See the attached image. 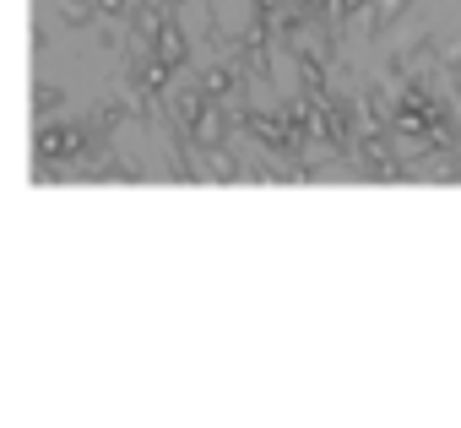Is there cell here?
I'll list each match as a JSON object with an SVG mask.
<instances>
[{"label": "cell", "mask_w": 461, "mask_h": 428, "mask_svg": "<svg viewBox=\"0 0 461 428\" xmlns=\"http://www.w3.org/2000/svg\"><path fill=\"white\" fill-rule=\"evenodd\" d=\"M44 6H50V12H55V22H60V28H71V33H93V28L104 22L98 0H44Z\"/></svg>", "instance_id": "cell-2"}, {"label": "cell", "mask_w": 461, "mask_h": 428, "mask_svg": "<svg viewBox=\"0 0 461 428\" xmlns=\"http://www.w3.org/2000/svg\"><path fill=\"white\" fill-rule=\"evenodd\" d=\"M439 76H461V33L439 39Z\"/></svg>", "instance_id": "cell-5"}, {"label": "cell", "mask_w": 461, "mask_h": 428, "mask_svg": "<svg viewBox=\"0 0 461 428\" xmlns=\"http://www.w3.org/2000/svg\"><path fill=\"white\" fill-rule=\"evenodd\" d=\"M152 60H158L168 76H179V71L190 66V33L179 28V12H168V17H163V28H158V44H152Z\"/></svg>", "instance_id": "cell-1"}, {"label": "cell", "mask_w": 461, "mask_h": 428, "mask_svg": "<svg viewBox=\"0 0 461 428\" xmlns=\"http://www.w3.org/2000/svg\"><path fill=\"white\" fill-rule=\"evenodd\" d=\"M66 109H71V93H66L60 82H50V76H44V82H39V93H33V120L44 125V120H60Z\"/></svg>", "instance_id": "cell-4"}, {"label": "cell", "mask_w": 461, "mask_h": 428, "mask_svg": "<svg viewBox=\"0 0 461 428\" xmlns=\"http://www.w3.org/2000/svg\"><path fill=\"white\" fill-rule=\"evenodd\" d=\"M407 12H412V0H375L369 17H364V39H369V44H375V39H385Z\"/></svg>", "instance_id": "cell-3"}]
</instances>
